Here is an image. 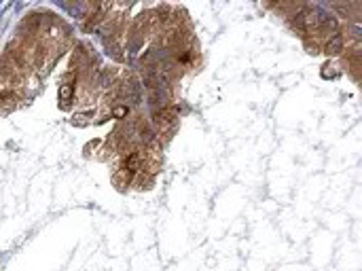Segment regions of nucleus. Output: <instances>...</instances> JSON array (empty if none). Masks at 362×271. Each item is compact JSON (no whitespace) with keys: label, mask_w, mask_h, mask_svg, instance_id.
Listing matches in <instances>:
<instances>
[{"label":"nucleus","mask_w":362,"mask_h":271,"mask_svg":"<svg viewBox=\"0 0 362 271\" xmlns=\"http://www.w3.org/2000/svg\"><path fill=\"white\" fill-rule=\"evenodd\" d=\"M72 91H74V85H68V83H62L60 87V100L62 104H70V100H72Z\"/></svg>","instance_id":"obj_5"},{"label":"nucleus","mask_w":362,"mask_h":271,"mask_svg":"<svg viewBox=\"0 0 362 271\" xmlns=\"http://www.w3.org/2000/svg\"><path fill=\"white\" fill-rule=\"evenodd\" d=\"M123 166H125V169H127V172L136 176V174L140 172V169H142V166H144V159H142V153H140V151H132V153H127L125 161H123Z\"/></svg>","instance_id":"obj_2"},{"label":"nucleus","mask_w":362,"mask_h":271,"mask_svg":"<svg viewBox=\"0 0 362 271\" xmlns=\"http://www.w3.org/2000/svg\"><path fill=\"white\" fill-rule=\"evenodd\" d=\"M322 49H324L326 55H339V53L343 51V38H341V34H335V36H330L322 45Z\"/></svg>","instance_id":"obj_3"},{"label":"nucleus","mask_w":362,"mask_h":271,"mask_svg":"<svg viewBox=\"0 0 362 271\" xmlns=\"http://www.w3.org/2000/svg\"><path fill=\"white\" fill-rule=\"evenodd\" d=\"M174 112L169 110V106H161V108H157L153 112V123L159 127V130H167L169 123H174Z\"/></svg>","instance_id":"obj_1"},{"label":"nucleus","mask_w":362,"mask_h":271,"mask_svg":"<svg viewBox=\"0 0 362 271\" xmlns=\"http://www.w3.org/2000/svg\"><path fill=\"white\" fill-rule=\"evenodd\" d=\"M127 115H130V108H127L125 104H117L115 108H112V117L115 119H125Z\"/></svg>","instance_id":"obj_6"},{"label":"nucleus","mask_w":362,"mask_h":271,"mask_svg":"<svg viewBox=\"0 0 362 271\" xmlns=\"http://www.w3.org/2000/svg\"><path fill=\"white\" fill-rule=\"evenodd\" d=\"M112 182H115V187H121V189H127L130 184L133 182V174H130L127 169H119V172L112 176Z\"/></svg>","instance_id":"obj_4"}]
</instances>
